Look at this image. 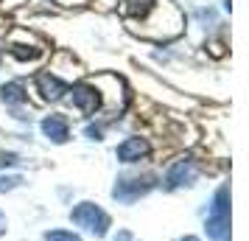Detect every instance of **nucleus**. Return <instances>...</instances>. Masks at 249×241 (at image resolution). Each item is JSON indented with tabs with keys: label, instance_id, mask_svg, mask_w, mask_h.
<instances>
[{
	"label": "nucleus",
	"instance_id": "1",
	"mask_svg": "<svg viewBox=\"0 0 249 241\" xmlns=\"http://www.w3.org/2000/svg\"><path fill=\"white\" fill-rule=\"evenodd\" d=\"M207 236L213 241H230V188H218L213 199V210L207 219Z\"/></svg>",
	"mask_w": 249,
	"mask_h": 241
},
{
	"label": "nucleus",
	"instance_id": "2",
	"mask_svg": "<svg viewBox=\"0 0 249 241\" xmlns=\"http://www.w3.org/2000/svg\"><path fill=\"white\" fill-rule=\"evenodd\" d=\"M70 219H73L79 227L95 233V236H104V233H107V227H109V216H107L98 205H92V202H81L79 207H73Z\"/></svg>",
	"mask_w": 249,
	"mask_h": 241
},
{
	"label": "nucleus",
	"instance_id": "3",
	"mask_svg": "<svg viewBox=\"0 0 249 241\" xmlns=\"http://www.w3.org/2000/svg\"><path fill=\"white\" fill-rule=\"evenodd\" d=\"M70 104H73L81 115H92L98 110L101 98H98V90H95V87H90V84H76V87L70 90Z\"/></svg>",
	"mask_w": 249,
	"mask_h": 241
},
{
	"label": "nucleus",
	"instance_id": "4",
	"mask_svg": "<svg viewBox=\"0 0 249 241\" xmlns=\"http://www.w3.org/2000/svg\"><path fill=\"white\" fill-rule=\"evenodd\" d=\"M151 180H154V177H143V180H140V177H137V180H121V183L115 185V199H121V202H135L137 196H143L148 191V188H151Z\"/></svg>",
	"mask_w": 249,
	"mask_h": 241
},
{
	"label": "nucleus",
	"instance_id": "5",
	"mask_svg": "<svg viewBox=\"0 0 249 241\" xmlns=\"http://www.w3.org/2000/svg\"><path fill=\"white\" fill-rule=\"evenodd\" d=\"M36 93H42L45 101H56V98H62L68 93V84L59 76H53V73H39L36 76Z\"/></svg>",
	"mask_w": 249,
	"mask_h": 241
},
{
	"label": "nucleus",
	"instance_id": "6",
	"mask_svg": "<svg viewBox=\"0 0 249 241\" xmlns=\"http://www.w3.org/2000/svg\"><path fill=\"white\" fill-rule=\"evenodd\" d=\"M146 154H148V143L143 138H129L118 146V160L121 163H135Z\"/></svg>",
	"mask_w": 249,
	"mask_h": 241
},
{
	"label": "nucleus",
	"instance_id": "7",
	"mask_svg": "<svg viewBox=\"0 0 249 241\" xmlns=\"http://www.w3.org/2000/svg\"><path fill=\"white\" fill-rule=\"evenodd\" d=\"M193 177H196V171H193L191 160H179V163H174L171 171L165 174V183H168V188H179V185L193 183Z\"/></svg>",
	"mask_w": 249,
	"mask_h": 241
},
{
	"label": "nucleus",
	"instance_id": "8",
	"mask_svg": "<svg viewBox=\"0 0 249 241\" xmlns=\"http://www.w3.org/2000/svg\"><path fill=\"white\" fill-rule=\"evenodd\" d=\"M42 132H45L53 143H65V140L70 138L68 121H65L62 115H51V118H45V121H42Z\"/></svg>",
	"mask_w": 249,
	"mask_h": 241
},
{
	"label": "nucleus",
	"instance_id": "9",
	"mask_svg": "<svg viewBox=\"0 0 249 241\" xmlns=\"http://www.w3.org/2000/svg\"><path fill=\"white\" fill-rule=\"evenodd\" d=\"M0 95H3L6 104H23L25 101V90H23V84H17V81L3 84V87H0Z\"/></svg>",
	"mask_w": 249,
	"mask_h": 241
},
{
	"label": "nucleus",
	"instance_id": "10",
	"mask_svg": "<svg viewBox=\"0 0 249 241\" xmlns=\"http://www.w3.org/2000/svg\"><path fill=\"white\" fill-rule=\"evenodd\" d=\"M45 241H81L76 233H68V230H51L45 233Z\"/></svg>",
	"mask_w": 249,
	"mask_h": 241
},
{
	"label": "nucleus",
	"instance_id": "11",
	"mask_svg": "<svg viewBox=\"0 0 249 241\" xmlns=\"http://www.w3.org/2000/svg\"><path fill=\"white\" fill-rule=\"evenodd\" d=\"M14 163H17V154H12V151H0V168L14 166Z\"/></svg>",
	"mask_w": 249,
	"mask_h": 241
},
{
	"label": "nucleus",
	"instance_id": "12",
	"mask_svg": "<svg viewBox=\"0 0 249 241\" xmlns=\"http://www.w3.org/2000/svg\"><path fill=\"white\" fill-rule=\"evenodd\" d=\"M17 183H20V177H0V191H9Z\"/></svg>",
	"mask_w": 249,
	"mask_h": 241
},
{
	"label": "nucleus",
	"instance_id": "13",
	"mask_svg": "<svg viewBox=\"0 0 249 241\" xmlns=\"http://www.w3.org/2000/svg\"><path fill=\"white\" fill-rule=\"evenodd\" d=\"M115 241H135V236H132V233H126V230H121V233L115 236Z\"/></svg>",
	"mask_w": 249,
	"mask_h": 241
},
{
	"label": "nucleus",
	"instance_id": "14",
	"mask_svg": "<svg viewBox=\"0 0 249 241\" xmlns=\"http://www.w3.org/2000/svg\"><path fill=\"white\" fill-rule=\"evenodd\" d=\"M3 233H6V216L0 213V236H3Z\"/></svg>",
	"mask_w": 249,
	"mask_h": 241
},
{
	"label": "nucleus",
	"instance_id": "15",
	"mask_svg": "<svg viewBox=\"0 0 249 241\" xmlns=\"http://www.w3.org/2000/svg\"><path fill=\"white\" fill-rule=\"evenodd\" d=\"M182 241H199V239H193V236H188V239H182Z\"/></svg>",
	"mask_w": 249,
	"mask_h": 241
},
{
	"label": "nucleus",
	"instance_id": "16",
	"mask_svg": "<svg viewBox=\"0 0 249 241\" xmlns=\"http://www.w3.org/2000/svg\"><path fill=\"white\" fill-rule=\"evenodd\" d=\"M0 56H3V51H0Z\"/></svg>",
	"mask_w": 249,
	"mask_h": 241
}]
</instances>
